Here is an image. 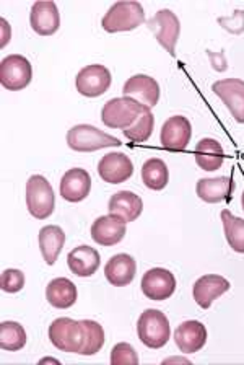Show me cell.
Masks as SVG:
<instances>
[{
  "label": "cell",
  "mask_w": 244,
  "mask_h": 365,
  "mask_svg": "<svg viewBox=\"0 0 244 365\" xmlns=\"http://www.w3.org/2000/svg\"><path fill=\"white\" fill-rule=\"evenodd\" d=\"M147 110L150 108L140 105L139 101L127 98V96H121V98H112L105 103L103 110H101V121L111 129H127L137 123V119Z\"/></svg>",
  "instance_id": "cell-1"
},
{
  "label": "cell",
  "mask_w": 244,
  "mask_h": 365,
  "mask_svg": "<svg viewBox=\"0 0 244 365\" xmlns=\"http://www.w3.org/2000/svg\"><path fill=\"white\" fill-rule=\"evenodd\" d=\"M145 23V10L140 2H116L101 20V26L107 33L132 31Z\"/></svg>",
  "instance_id": "cell-2"
},
{
  "label": "cell",
  "mask_w": 244,
  "mask_h": 365,
  "mask_svg": "<svg viewBox=\"0 0 244 365\" xmlns=\"http://www.w3.org/2000/svg\"><path fill=\"white\" fill-rule=\"evenodd\" d=\"M137 334L140 341L150 349H161L168 344L171 328H169V319L163 312L149 308L142 313L137 322Z\"/></svg>",
  "instance_id": "cell-3"
},
{
  "label": "cell",
  "mask_w": 244,
  "mask_h": 365,
  "mask_svg": "<svg viewBox=\"0 0 244 365\" xmlns=\"http://www.w3.org/2000/svg\"><path fill=\"white\" fill-rule=\"evenodd\" d=\"M26 207L35 219L46 220L53 215L55 196L51 182L41 175H33L26 181Z\"/></svg>",
  "instance_id": "cell-4"
},
{
  "label": "cell",
  "mask_w": 244,
  "mask_h": 365,
  "mask_svg": "<svg viewBox=\"0 0 244 365\" xmlns=\"http://www.w3.org/2000/svg\"><path fill=\"white\" fill-rule=\"evenodd\" d=\"M67 145L75 152H96L106 147H121V140L90 124H77L67 133Z\"/></svg>",
  "instance_id": "cell-5"
},
{
  "label": "cell",
  "mask_w": 244,
  "mask_h": 365,
  "mask_svg": "<svg viewBox=\"0 0 244 365\" xmlns=\"http://www.w3.org/2000/svg\"><path fill=\"white\" fill-rule=\"evenodd\" d=\"M49 341L62 352L80 354L83 346V324L72 318H58L49 327Z\"/></svg>",
  "instance_id": "cell-6"
},
{
  "label": "cell",
  "mask_w": 244,
  "mask_h": 365,
  "mask_svg": "<svg viewBox=\"0 0 244 365\" xmlns=\"http://www.w3.org/2000/svg\"><path fill=\"white\" fill-rule=\"evenodd\" d=\"M33 67L25 56L10 54L0 62V83L10 91H20L31 83Z\"/></svg>",
  "instance_id": "cell-7"
},
{
  "label": "cell",
  "mask_w": 244,
  "mask_h": 365,
  "mask_svg": "<svg viewBox=\"0 0 244 365\" xmlns=\"http://www.w3.org/2000/svg\"><path fill=\"white\" fill-rule=\"evenodd\" d=\"M111 72L106 66L92 64L83 67L75 78L77 91L88 98H96V96L105 95L111 87Z\"/></svg>",
  "instance_id": "cell-8"
},
{
  "label": "cell",
  "mask_w": 244,
  "mask_h": 365,
  "mask_svg": "<svg viewBox=\"0 0 244 365\" xmlns=\"http://www.w3.org/2000/svg\"><path fill=\"white\" fill-rule=\"evenodd\" d=\"M147 25H149L152 31H155L158 43H160L169 54L174 56L176 43H178L181 33V23L174 11L169 9L158 10L155 16L147 21Z\"/></svg>",
  "instance_id": "cell-9"
},
{
  "label": "cell",
  "mask_w": 244,
  "mask_h": 365,
  "mask_svg": "<svg viewBox=\"0 0 244 365\" xmlns=\"http://www.w3.org/2000/svg\"><path fill=\"white\" fill-rule=\"evenodd\" d=\"M140 287L147 299L161 302L174 294L176 277L171 271L164 269V267H153L144 274Z\"/></svg>",
  "instance_id": "cell-10"
},
{
  "label": "cell",
  "mask_w": 244,
  "mask_h": 365,
  "mask_svg": "<svg viewBox=\"0 0 244 365\" xmlns=\"http://www.w3.org/2000/svg\"><path fill=\"white\" fill-rule=\"evenodd\" d=\"M192 137V124L186 116H171L163 124L160 142L169 152H184Z\"/></svg>",
  "instance_id": "cell-11"
},
{
  "label": "cell",
  "mask_w": 244,
  "mask_h": 365,
  "mask_svg": "<svg viewBox=\"0 0 244 365\" xmlns=\"http://www.w3.org/2000/svg\"><path fill=\"white\" fill-rule=\"evenodd\" d=\"M212 91L225 103L235 121L244 124V80H218L212 85Z\"/></svg>",
  "instance_id": "cell-12"
},
{
  "label": "cell",
  "mask_w": 244,
  "mask_h": 365,
  "mask_svg": "<svg viewBox=\"0 0 244 365\" xmlns=\"http://www.w3.org/2000/svg\"><path fill=\"white\" fill-rule=\"evenodd\" d=\"M122 93L127 98L139 101L140 105L152 110L160 101V85L153 77L145 76V73H137V76H132L124 83Z\"/></svg>",
  "instance_id": "cell-13"
},
{
  "label": "cell",
  "mask_w": 244,
  "mask_h": 365,
  "mask_svg": "<svg viewBox=\"0 0 244 365\" xmlns=\"http://www.w3.org/2000/svg\"><path fill=\"white\" fill-rule=\"evenodd\" d=\"M100 178L110 185H121L134 175V163L126 153L111 152L100 160L98 163Z\"/></svg>",
  "instance_id": "cell-14"
},
{
  "label": "cell",
  "mask_w": 244,
  "mask_h": 365,
  "mask_svg": "<svg viewBox=\"0 0 244 365\" xmlns=\"http://www.w3.org/2000/svg\"><path fill=\"white\" fill-rule=\"evenodd\" d=\"M126 228L127 224L121 217L112 214L101 215L93 222L92 238L95 243L101 245V247H115L126 237Z\"/></svg>",
  "instance_id": "cell-15"
},
{
  "label": "cell",
  "mask_w": 244,
  "mask_h": 365,
  "mask_svg": "<svg viewBox=\"0 0 244 365\" xmlns=\"http://www.w3.org/2000/svg\"><path fill=\"white\" fill-rule=\"evenodd\" d=\"M30 25L39 36H53L60 26V14L55 2H35L30 11Z\"/></svg>",
  "instance_id": "cell-16"
},
{
  "label": "cell",
  "mask_w": 244,
  "mask_h": 365,
  "mask_svg": "<svg viewBox=\"0 0 244 365\" xmlns=\"http://www.w3.org/2000/svg\"><path fill=\"white\" fill-rule=\"evenodd\" d=\"M230 282L223 276L218 274H207V276L198 277L194 287H192V295H194L196 304L207 310L218 297L223 295L230 290Z\"/></svg>",
  "instance_id": "cell-17"
},
{
  "label": "cell",
  "mask_w": 244,
  "mask_h": 365,
  "mask_svg": "<svg viewBox=\"0 0 244 365\" xmlns=\"http://www.w3.org/2000/svg\"><path fill=\"white\" fill-rule=\"evenodd\" d=\"M92 190V178L83 168L67 170L60 180V196L67 202H80L88 197Z\"/></svg>",
  "instance_id": "cell-18"
},
{
  "label": "cell",
  "mask_w": 244,
  "mask_h": 365,
  "mask_svg": "<svg viewBox=\"0 0 244 365\" xmlns=\"http://www.w3.org/2000/svg\"><path fill=\"white\" fill-rule=\"evenodd\" d=\"M176 346L181 352L194 354L202 349L207 342V329L197 319H187L174 331Z\"/></svg>",
  "instance_id": "cell-19"
},
{
  "label": "cell",
  "mask_w": 244,
  "mask_h": 365,
  "mask_svg": "<svg viewBox=\"0 0 244 365\" xmlns=\"http://www.w3.org/2000/svg\"><path fill=\"white\" fill-rule=\"evenodd\" d=\"M235 181L230 176H218V178H201L197 181L196 192L198 199L208 204H218L230 201L235 191Z\"/></svg>",
  "instance_id": "cell-20"
},
{
  "label": "cell",
  "mask_w": 244,
  "mask_h": 365,
  "mask_svg": "<svg viewBox=\"0 0 244 365\" xmlns=\"http://www.w3.org/2000/svg\"><path fill=\"white\" fill-rule=\"evenodd\" d=\"M135 272H137V262L127 253L115 255L105 266L107 282L115 287H126L134 281Z\"/></svg>",
  "instance_id": "cell-21"
},
{
  "label": "cell",
  "mask_w": 244,
  "mask_h": 365,
  "mask_svg": "<svg viewBox=\"0 0 244 365\" xmlns=\"http://www.w3.org/2000/svg\"><path fill=\"white\" fill-rule=\"evenodd\" d=\"M107 210H110V214L121 217L126 224H129V222L137 220L140 217L142 210H144V201L132 191H119L111 196L110 202H107Z\"/></svg>",
  "instance_id": "cell-22"
},
{
  "label": "cell",
  "mask_w": 244,
  "mask_h": 365,
  "mask_svg": "<svg viewBox=\"0 0 244 365\" xmlns=\"http://www.w3.org/2000/svg\"><path fill=\"white\" fill-rule=\"evenodd\" d=\"M100 253L88 245H80L67 255L69 269L78 277H92L100 267Z\"/></svg>",
  "instance_id": "cell-23"
},
{
  "label": "cell",
  "mask_w": 244,
  "mask_h": 365,
  "mask_svg": "<svg viewBox=\"0 0 244 365\" xmlns=\"http://www.w3.org/2000/svg\"><path fill=\"white\" fill-rule=\"evenodd\" d=\"M194 157L198 168L206 171H215L221 168V165L225 162V150L218 140L206 137V139L197 142L194 148Z\"/></svg>",
  "instance_id": "cell-24"
},
{
  "label": "cell",
  "mask_w": 244,
  "mask_h": 365,
  "mask_svg": "<svg viewBox=\"0 0 244 365\" xmlns=\"http://www.w3.org/2000/svg\"><path fill=\"white\" fill-rule=\"evenodd\" d=\"M39 250L44 261L53 266L58 261L62 248L65 245V233L59 225H46L39 230Z\"/></svg>",
  "instance_id": "cell-25"
},
{
  "label": "cell",
  "mask_w": 244,
  "mask_h": 365,
  "mask_svg": "<svg viewBox=\"0 0 244 365\" xmlns=\"http://www.w3.org/2000/svg\"><path fill=\"white\" fill-rule=\"evenodd\" d=\"M46 299L54 308H70L77 302V287L70 279L67 277H55L48 284L46 287Z\"/></svg>",
  "instance_id": "cell-26"
},
{
  "label": "cell",
  "mask_w": 244,
  "mask_h": 365,
  "mask_svg": "<svg viewBox=\"0 0 244 365\" xmlns=\"http://www.w3.org/2000/svg\"><path fill=\"white\" fill-rule=\"evenodd\" d=\"M142 181L153 191H161L169 181V171L161 158H149L142 165Z\"/></svg>",
  "instance_id": "cell-27"
},
{
  "label": "cell",
  "mask_w": 244,
  "mask_h": 365,
  "mask_svg": "<svg viewBox=\"0 0 244 365\" xmlns=\"http://www.w3.org/2000/svg\"><path fill=\"white\" fill-rule=\"evenodd\" d=\"M221 224H223L225 238L233 251L244 255V220L233 215L228 209L221 210Z\"/></svg>",
  "instance_id": "cell-28"
},
{
  "label": "cell",
  "mask_w": 244,
  "mask_h": 365,
  "mask_svg": "<svg viewBox=\"0 0 244 365\" xmlns=\"http://www.w3.org/2000/svg\"><path fill=\"white\" fill-rule=\"evenodd\" d=\"M26 331L16 322H4L0 324V347L4 351H20L26 346Z\"/></svg>",
  "instance_id": "cell-29"
},
{
  "label": "cell",
  "mask_w": 244,
  "mask_h": 365,
  "mask_svg": "<svg viewBox=\"0 0 244 365\" xmlns=\"http://www.w3.org/2000/svg\"><path fill=\"white\" fill-rule=\"evenodd\" d=\"M83 324V346L80 356H95L105 346V329L93 319H80Z\"/></svg>",
  "instance_id": "cell-30"
},
{
  "label": "cell",
  "mask_w": 244,
  "mask_h": 365,
  "mask_svg": "<svg viewBox=\"0 0 244 365\" xmlns=\"http://www.w3.org/2000/svg\"><path fill=\"white\" fill-rule=\"evenodd\" d=\"M155 128V119H153L152 110H147L142 116L137 119V123L130 128L124 129V135L127 137V140L135 142V144H142V142L149 140Z\"/></svg>",
  "instance_id": "cell-31"
},
{
  "label": "cell",
  "mask_w": 244,
  "mask_h": 365,
  "mask_svg": "<svg viewBox=\"0 0 244 365\" xmlns=\"http://www.w3.org/2000/svg\"><path fill=\"white\" fill-rule=\"evenodd\" d=\"M111 364L112 365H137L139 356L129 342H119L111 351Z\"/></svg>",
  "instance_id": "cell-32"
},
{
  "label": "cell",
  "mask_w": 244,
  "mask_h": 365,
  "mask_svg": "<svg viewBox=\"0 0 244 365\" xmlns=\"http://www.w3.org/2000/svg\"><path fill=\"white\" fill-rule=\"evenodd\" d=\"M2 290L7 294H16L25 287V274L20 269H5L0 277Z\"/></svg>",
  "instance_id": "cell-33"
},
{
  "label": "cell",
  "mask_w": 244,
  "mask_h": 365,
  "mask_svg": "<svg viewBox=\"0 0 244 365\" xmlns=\"http://www.w3.org/2000/svg\"><path fill=\"white\" fill-rule=\"evenodd\" d=\"M218 23L226 31L233 34H241L244 31V10H235L231 16H221Z\"/></svg>",
  "instance_id": "cell-34"
},
{
  "label": "cell",
  "mask_w": 244,
  "mask_h": 365,
  "mask_svg": "<svg viewBox=\"0 0 244 365\" xmlns=\"http://www.w3.org/2000/svg\"><path fill=\"white\" fill-rule=\"evenodd\" d=\"M0 25H2V43H0V46H2V48H5V46L9 44L10 38H12V28H10L9 21L5 20V19L0 20Z\"/></svg>",
  "instance_id": "cell-35"
},
{
  "label": "cell",
  "mask_w": 244,
  "mask_h": 365,
  "mask_svg": "<svg viewBox=\"0 0 244 365\" xmlns=\"http://www.w3.org/2000/svg\"><path fill=\"white\" fill-rule=\"evenodd\" d=\"M171 362H184V364H189V361H187V359H184V357H171V359H164V361H163L164 365L171 364Z\"/></svg>",
  "instance_id": "cell-36"
},
{
  "label": "cell",
  "mask_w": 244,
  "mask_h": 365,
  "mask_svg": "<svg viewBox=\"0 0 244 365\" xmlns=\"http://www.w3.org/2000/svg\"><path fill=\"white\" fill-rule=\"evenodd\" d=\"M241 205H243V210H244V191H243V196H241Z\"/></svg>",
  "instance_id": "cell-37"
}]
</instances>
